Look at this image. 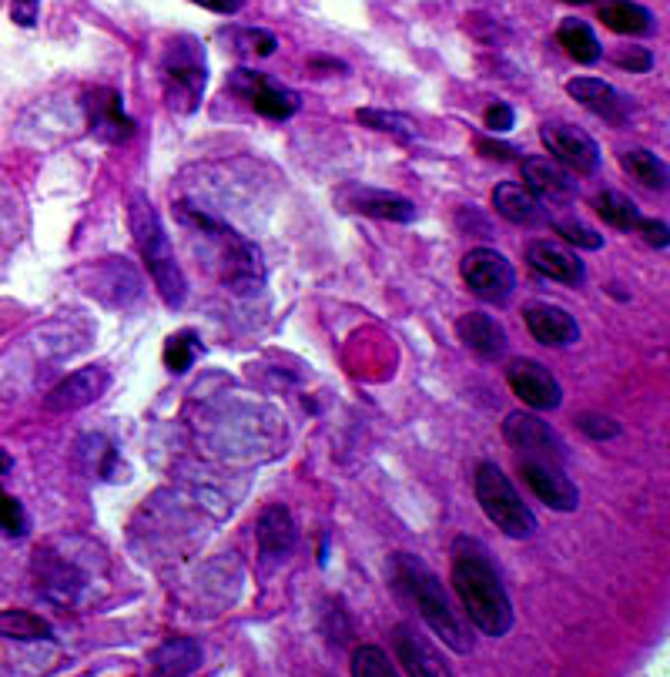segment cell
<instances>
[{
    "instance_id": "cell-1",
    "label": "cell",
    "mask_w": 670,
    "mask_h": 677,
    "mask_svg": "<svg viewBox=\"0 0 670 677\" xmlns=\"http://www.w3.org/2000/svg\"><path fill=\"white\" fill-rule=\"evenodd\" d=\"M453 590L469 617V624L486 637H502L514 631V601L507 594L489 550L469 537L453 544Z\"/></svg>"
},
{
    "instance_id": "cell-2",
    "label": "cell",
    "mask_w": 670,
    "mask_h": 677,
    "mask_svg": "<svg viewBox=\"0 0 670 677\" xmlns=\"http://www.w3.org/2000/svg\"><path fill=\"white\" fill-rule=\"evenodd\" d=\"M389 577L402 590V594L415 604V611L423 614L430 631L453 651V654H469L473 651V634L469 621L460 617L453 598L446 594L443 580L412 554H392L389 560Z\"/></svg>"
},
{
    "instance_id": "cell-3",
    "label": "cell",
    "mask_w": 670,
    "mask_h": 677,
    "mask_svg": "<svg viewBox=\"0 0 670 677\" xmlns=\"http://www.w3.org/2000/svg\"><path fill=\"white\" fill-rule=\"evenodd\" d=\"M175 212L188 228H195L198 235H205V241H212L215 256H218V276H221V286L228 292L248 299V295H259L266 289V259H262V248L256 241L241 238L228 222H221L218 215H212L192 202H179Z\"/></svg>"
},
{
    "instance_id": "cell-4",
    "label": "cell",
    "mask_w": 670,
    "mask_h": 677,
    "mask_svg": "<svg viewBox=\"0 0 670 677\" xmlns=\"http://www.w3.org/2000/svg\"><path fill=\"white\" fill-rule=\"evenodd\" d=\"M128 222H131V235L141 248V259L148 266V276L158 289V295L164 299L168 309H182L185 305V295H188V282H185V272L175 259V248H172V238H168L154 205L138 192L131 195V205H128Z\"/></svg>"
},
{
    "instance_id": "cell-5",
    "label": "cell",
    "mask_w": 670,
    "mask_h": 677,
    "mask_svg": "<svg viewBox=\"0 0 670 677\" xmlns=\"http://www.w3.org/2000/svg\"><path fill=\"white\" fill-rule=\"evenodd\" d=\"M208 88V57L195 34H175L161 54V92L175 115H195Z\"/></svg>"
},
{
    "instance_id": "cell-6",
    "label": "cell",
    "mask_w": 670,
    "mask_h": 677,
    "mask_svg": "<svg viewBox=\"0 0 670 677\" xmlns=\"http://www.w3.org/2000/svg\"><path fill=\"white\" fill-rule=\"evenodd\" d=\"M476 499L483 506L486 520L510 540H527L537 534V517L533 511L523 503V496L517 493V486L510 483V476L502 473L496 463H479L476 466Z\"/></svg>"
},
{
    "instance_id": "cell-7",
    "label": "cell",
    "mask_w": 670,
    "mask_h": 677,
    "mask_svg": "<svg viewBox=\"0 0 670 677\" xmlns=\"http://www.w3.org/2000/svg\"><path fill=\"white\" fill-rule=\"evenodd\" d=\"M228 88L238 98H245L251 111L262 115V118H272V121H289L302 108L299 92L285 88V84L275 80L272 74L251 71V67H235L231 77H228Z\"/></svg>"
},
{
    "instance_id": "cell-8",
    "label": "cell",
    "mask_w": 670,
    "mask_h": 677,
    "mask_svg": "<svg viewBox=\"0 0 670 677\" xmlns=\"http://www.w3.org/2000/svg\"><path fill=\"white\" fill-rule=\"evenodd\" d=\"M463 282L469 286L473 295H479L483 302H496V305H507L514 289H517V269L514 262L502 256L496 248H469L463 256Z\"/></svg>"
},
{
    "instance_id": "cell-9",
    "label": "cell",
    "mask_w": 670,
    "mask_h": 677,
    "mask_svg": "<svg viewBox=\"0 0 670 677\" xmlns=\"http://www.w3.org/2000/svg\"><path fill=\"white\" fill-rule=\"evenodd\" d=\"M540 138L550 151L553 161H560L563 168L576 175H597L601 172V144L586 135L583 128L576 125H566V121H547L540 128Z\"/></svg>"
},
{
    "instance_id": "cell-10",
    "label": "cell",
    "mask_w": 670,
    "mask_h": 677,
    "mask_svg": "<svg viewBox=\"0 0 670 677\" xmlns=\"http://www.w3.org/2000/svg\"><path fill=\"white\" fill-rule=\"evenodd\" d=\"M520 476L537 493V499L556 514H573L580 506L576 483L563 473V466L550 456H520Z\"/></svg>"
},
{
    "instance_id": "cell-11",
    "label": "cell",
    "mask_w": 670,
    "mask_h": 677,
    "mask_svg": "<svg viewBox=\"0 0 670 677\" xmlns=\"http://www.w3.org/2000/svg\"><path fill=\"white\" fill-rule=\"evenodd\" d=\"M392 651H396L402 670L412 674V677H450L453 674L443 651L409 621L392 627Z\"/></svg>"
},
{
    "instance_id": "cell-12",
    "label": "cell",
    "mask_w": 670,
    "mask_h": 677,
    "mask_svg": "<svg viewBox=\"0 0 670 677\" xmlns=\"http://www.w3.org/2000/svg\"><path fill=\"white\" fill-rule=\"evenodd\" d=\"M502 440H507L520 456H550L556 463H563L566 456V447L553 433V427H547L540 416L523 412V409L502 419Z\"/></svg>"
},
{
    "instance_id": "cell-13",
    "label": "cell",
    "mask_w": 670,
    "mask_h": 677,
    "mask_svg": "<svg viewBox=\"0 0 670 677\" xmlns=\"http://www.w3.org/2000/svg\"><path fill=\"white\" fill-rule=\"evenodd\" d=\"M507 383H510L514 396L533 409H556L563 402V386L537 359H514L507 366Z\"/></svg>"
},
{
    "instance_id": "cell-14",
    "label": "cell",
    "mask_w": 670,
    "mask_h": 677,
    "mask_svg": "<svg viewBox=\"0 0 670 677\" xmlns=\"http://www.w3.org/2000/svg\"><path fill=\"white\" fill-rule=\"evenodd\" d=\"M566 95L573 101H580L583 108H591L594 115H601L610 125H627L634 118V101L627 95H620L617 88H610L601 77H573L566 80Z\"/></svg>"
},
{
    "instance_id": "cell-15",
    "label": "cell",
    "mask_w": 670,
    "mask_h": 677,
    "mask_svg": "<svg viewBox=\"0 0 670 677\" xmlns=\"http://www.w3.org/2000/svg\"><path fill=\"white\" fill-rule=\"evenodd\" d=\"M256 537H259V554L266 563L289 560L299 544V527H295V517L289 514V506L282 503L266 506L256 520Z\"/></svg>"
},
{
    "instance_id": "cell-16",
    "label": "cell",
    "mask_w": 670,
    "mask_h": 677,
    "mask_svg": "<svg viewBox=\"0 0 670 677\" xmlns=\"http://www.w3.org/2000/svg\"><path fill=\"white\" fill-rule=\"evenodd\" d=\"M88 125H91V135L108 144H121L138 131V125L125 115L121 95L111 88H95L88 95Z\"/></svg>"
},
{
    "instance_id": "cell-17",
    "label": "cell",
    "mask_w": 670,
    "mask_h": 677,
    "mask_svg": "<svg viewBox=\"0 0 670 677\" xmlns=\"http://www.w3.org/2000/svg\"><path fill=\"white\" fill-rule=\"evenodd\" d=\"M108 389V373L101 366H84L77 373H71L67 379H61L51 393H47V409L51 412H71V409H84L95 399H101Z\"/></svg>"
},
{
    "instance_id": "cell-18",
    "label": "cell",
    "mask_w": 670,
    "mask_h": 677,
    "mask_svg": "<svg viewBox=\"0 0 670 677\" xmlns=\"http://www.w3.org/2000/svg\"><path fill=\"white\" fill-rule=\"evenodd\" d=\"M527 262H530L540 276H547V279L560 282V286L580 289V286L586 282V269H583L580 256H576L573 248L560 245V241H533V245L527 248Z\"/></svg>"
},
{
    "instance_id": "cell-19",
    "label": "cell",
    "mask_w": 670,
    "mask_h": 677,
    "mask_svg": "<svg viewBox=\"0 0 670 677\" xmlns=\"http://www.w3.org/2000/svg\"><path fill=\"white\" fill-rule=\"evenodd\" d=\"M349 212L356 215H366V218H379V222H412L415 218V205L396 192H382V189H359V185H349L339 198Z\"/></svg>"
},
{
    "instance_id": "cell-20",
    "label": "cell",
    "mask_w": 670,
    "mask_h": 677,
    "mask_svg": "<svg viewBox=\"0 0 670 677\" xmlns=\"http://www.w3.org/2000/svg\"><path fill=\"white\" fill-rule=\"evenodd\" d=\"M456 335H460V343H463L473 356H479V359H486V363L502 359V356H507V350H510L507 329H502L496 319H489L486 312H466V315L456 322Z\"/></svg>"
},
{
    "instance_id": "cell-21",
    "label": "cell",
    "mask_w": 670,
    "mask_h": 677,
    "mask_svg": "<svg viewBox=\"0 0 670 677\" xmlns=\"http://www.w3.org/2000/svg\"><path fill=\"white\" fill-rule=\"evenodd\" d=\"M523 322L530 329V335L543 346H573L580 338V325L576 319L560 309V305H550V302H533L527 305L523 312Z\"/></svg>"
},
{
    "instance_id": "cell-22",
    "label": "cell",
    "mask_w": 670,
    "mask_h": 677,
    "mask_svg": "<svg viewBox=\"0 0 670 677\" xmlns=\"http://www.w3.org/2000/svg\"><path fill=\"white\" fill-rule=\"evenodd\" d=\"M523 168V185L537 195V198H550V202H573L576 195V185L570 179V172L553 161V158H523L520 161Z\"/></svg>"
},
{
    "instance_id": "cell-23",
    "label": "cell",
    "mask_w": 670,
    "mask_h": 677,
    "mask_svg": "<svg viewBox=\"0 0 670 677\" xmlns=\"http://www.w3.org/2000/svg\"><path fill=\"white\" fill-rule=\"evenodd\" d=\"M493 208H496V215H502L507 222L527 225V228L550 222L543 202H540L527 185H517V182H499V185L493 189Z\"/></svg>"
},
{
    "instance_id": "cell-24",
    "label": "cell",
    "mask_w": 670,
    "mask_h": 677,
    "mask_svg": "<svg viewBox=\"0 0 670 677\" xmlns=\"http://www.w3.org/2000/svg\"><path fill=\"white\" fill-rule=\"evenodd\" d=\"M205 660V651L198 641L192 637H175V641H164L161 647L151 651V674H161V677H188L202 667Z\"/></svg>"
},
{
    "instance_id": "cell-25",
    "label": "cell",
    "mask_w": 670,
    "mask_h": 677,
    "mask_svg": "<svg viewBox=\"0 0 670 677\" xmlns=\"http://www.w3.org/2000/svg\"><path fill=\"white\" fill-rule=\"evenodd\" d=\"M37 583L44 587V594L57 604H74V598L80 594L84 577L67 567L64 560H51L47 554H37Z\"/></svg>"
},
{
    "instance_id": "cell-26",
    "label": "cell",
    "mask_w": 670,
    "mask_h": 677,
    "mask_svg": "<svg viewBox=\"0 0 670 677\" xmlns=\"http://www.w3.org/2000/svg\"><path fill=\"white\" fill-rule=\"evenodd\" d=\"M556 41H560V47H563L576 64H597V61L604 57V47H601L594 28L586 24V21H576V18L560 21Z\"/></svg>"
},
{
    "instance_id": "cell-27",
    "label": "cell",
    "mask_w": 670,
    "mask_h": 677,
    "mask_svg": "<svg viewBox=\"0 0 670 677\" xmlns=\"http://www.w3.org/2000/svg\"><path fill=\"white\" fill-rule=\"evenodd\" d=\"M601 21L617 31V34H653L657 24H653V14L640 4H634V0H607V4L601 8Z\"/></svg>"
},
{
    "instance_id": "cell-28",
    "label": "cell",
    "mask_w": 670,
    "mask_h": 677,
    "mask_svg": "<svg viewBox=\"0 0 670 677\" xmlns=\"http://www.w3.org/2000/svg\"><path fill=\"white\" fill-rule=\"evenodd\" d=\"M620 164H624V172H627L630 179H637V182H640L644 189H650V192H663L667 182H670L667 161L657 158V154L647 151V148H630V151H624Z\"/></svg>"
},
{
    "instance_id": "cell-29",
    "label": "cell",
    "mask_w": 670,
    "mask_h": 677,
    "mask_svg": "<svg viewBox=\"0 0 670 677\" xmlns=\"http://www.w3.org/2000/svg\"><path fill=\"white\" fill-rule=\"evenodd\" d=\"M594 208H597V215H601L607 225H614L617 232H637L640 222H644L637 202H630V198H627L624 192H617V189H604V192L594 198Z\"/></svg>"
},
{
    "instance_id": "cell-30",
    "label": "cell",
    "mask_w": 670,
    "mask_h": 677,
    "mask_svg": "<svg viewBox=\"0 0 670 677\" xmlns=\"http://www.w3.org/2000/svg\"><path fill=\"white\" fill-rule=\"evenodd\" d=\"M54 631L34 611H0V637L11 641H47Z\"/></svg>"
},
{
    "instance_id": "cell-31",
    "label": "cell",
    "mask_w": 670,
    "mask_h": 677,
    "mask_svg": "<svg viewBox=\"0 0 670 677\" xmlns=\"http://www.w3.org/2000/svg\"><path fill=\"white\" fill-rule=\"evenodd\" d=\"M356 118H359L366 128H376V131L396 135V138H399V141H406V144L419 138L415 121H412V118H406V115H399V111H386V108H363Z\"/></svg>"
},
{
    "instance_id": "cell-32",
    "label": "cell",
    "mask_w": 670,
    "mask_h": 677,
    "mask_svg": "<svg viewBox=\"0 0 670 677\" xmlns=\"http://www.w3.org/2000/svg\"><path fill=\"white\" fill-rule=\"evenodd\" d=\"M202 338L195 332H175L172 338L164 343V366L172 373H188L195 366V359L202 356Z\"/></svg>"
},
{
    "instance_id": "cell-33",
    "label": "cell",
    "mask_w": 670,
    "mask_h": 677,
    "mask_svg": "<svg viewBox=\"0 0 670 677\" xmlns=\"http://www.w3.org/2000/svg\"><path fill=\"white\" fill-rule=\"evenodd\" d=\"M353 674L356 677H392L399 674L389 660V654L379 644H359L353 651Z\"/></svg>"
},
{
    "instance_id": "cell-34",
    "label": "cell",
    "mask_w": 670,
    "mask_h": 677,
    "mask_svg": "<svg viewBox=\"0 0 670 677\" xmlns=\"http://www.w3.org/2000/svg\"><path fill=\"white\" fill-rule=\"evenodd\" d=\"M0 530L8 537H24L28 534V514H24V503L11 493L0 490Z\"/></svg>"
},
{
    "instance_id": "cell-35",
    "label": "cell",
    "mask_w": 670,
    "mask_h": 677,
    "mask_svg": "<svg viewBox=\"0 0 670 677\" xmlns=\"http://www.w3.org/2000/svg\"><path fill=\"white\" fill-rule=\"evenodd\" d=\"M553 228L560 232L563 241H570V245H576V248L597 251V248L604 245V235H601V232H594L591 225H583V222H576V218H556Z\"/></svg>"
},
{
    "instance_id": "cell-36",
    "label": "cell",
    "mask_w": 670,
    "mask_h": 677,
    "mask_svg": "<svg viewBox=\"0 0 670 677\" xmlns=\"http://www.w3.org/2000/svg\"><path fill=\"white\" fill-rule=\"evenodd\" d=\"M231 41H235V47H238L241 54H259V57H269V54H275V47H279L275 34H269V31H262V28H238Z\"/></svg>"
},
{
    "instance_id": "cell-37",
    "label": "cell",
    "mask_w": 670,
    "mask_h": 677,
    "mask_svg": "<svg viewBox=\"0 0 670 677\" xmlns=\"http://www.w3.org/2000/svg\"><path fill=\"white\" fill-rule=\"evenodd\" d=\"M576 430L591 440H617L620 437V422L604 416V412H580L576 416Z\"/></svg>"
},
{
    "instance_id": "cell-38",
    "label": "cell",
    "mask_w": 670,
    "mask_h": 677,
    "mask_svg": "<svg viewBox=\"0 0 670 677\" xmlns=\"http://www.w3.org/2000/svg\"><path fill=\"white\" fill-rule=\"evenodd\" d=\"M610 61L624 71H634V74L653 67V54L647 47H617V51H610Z\"/></svg>"
},
{
    "instance_id": "cell-39",
    "label": "cell",
    "mask_w": 670,
    "mask_h": 677,
    "mask_svg": "<svg viewBox=\"0 0 670 677\" xmlns=\"http://www.w3.org/2000/svg\"><path fill=\"white\" fill-rule=\"evenodd\" d=\"M514 125H517V115H514V108H510L507 101H493V105L486 108V128H489V131L507 135Z\"/></svg>"
},
{
    "instance_id": "cell-40",
    "label": "cell",
    "mask_w": 670,
    "mask_h": 677,
    "mask_svg": "<svg viewBox=\"0 0 670 677\" xmlns=\"http://www.w3.org/2000/svg\"><path fill=\"white\" fill-rule=\"evenodd\" d=\"M37 18H41V0H11V21L18 28H37Z\"/></svg>"
},
{
    "instance_id": "cell-41",
    "label": "cell",
    "mask_w": 670,
    "mask_h": 677,
    "mask_svg": "<svg viewBox=\"0 0 670 677\" xmlns=\"http://www.w3.org/2000/svg\"><path fill=\"white\" fill-rule=\"evenodd\" d=\"M650 248H667V222H657V218H644L640 228H637Z\"/></svg>"
},
{
    "instance_id": "cell-42",
    "label": "cell",
    "mask_w": 670,
    "mask_h": 677,
    "mask_svg": "<svg viewBox=\"0 0 670 677\" xmlns=\"http://www.w3.org/2000/svg\"><path fill=\"white\" fill-rule=\"evenodd\" d=\"M479 154H493V158H517L520 151L507 141H493V138H479Z\"/></svg>"
},
{
    "instance_id": "cell-43",
    "label": "cell",
    "mask_w": 670,
    "mask_h": 677,
    "mask_svg": "<svg viewBox=\"0 0 670 677\" xmlns=\"http://www.w3.org/2000/svg\"><path fill=\"white\" fill-rule=\"evenodd\" d=\"M192 4H198L205 11H215V14H238L245 8V0H192Z\"/></svg>"
},
{
    "instance_id": "cell-44",
    "label": "cell",
    "mask_w": 670,
    "mask_h": 677,
    "mask_svg": "<svg viewBox=\"0 0 670 677\" xmlns=\"http://www.w3.org/2000/svg\"><path fill=\"white\" fill-rule=\"evenodd\" d=\"M11 470H14V460H11V456H8L4 450H0V476H8Z\"/></svg>"
},
{
    "instance_id": "cell-45",
    "label": "cell",
    "mask_w": 670,
    "mask_h": 677,
    "mask_svg": "<svg viewBox=\"0 0 670 677\" xmlns=\"http://www.w3.org/2000/svg\"><path fill=\"white\" fill-rule=\"evenodd\" d=\"M563 4H594V0H563Z\"/></svg>"
}]
</instances>
